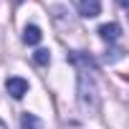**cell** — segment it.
<instances>
[{
    "label": "cell",
    "mask_w": 129,
    "mask_h": 129,
    "mask_svg": "<svg viewBox=\"0 0 129 129\" xmlns=\"http://www.w3.org/2000/svg\"><path fill=\"white\" fill-rule=\"evenodd\" d=\"M0 129H8V126H5V121H3V119H0Z\"/></svg>",
    "instance_id": "cell-10"
},
{
    "label": "cell",
    "mask_w": 129,
    "mask_h": 129,
    "mask_svg": "<svg viewBox=\"0 0 129 129\" xmlns=\"http://www.w3.org/2000/svg\"><path fill=\"white\" fill-rule=\"evenodd\" d=\"M41 38H43V33H41L38 25H25V30H23V43H28V46H38Z\"/></svg>",
    "instance_id": "cell-5"
},
{
    "label": "cell",
    "mask_w": 129,
    "mask_h": 129,
    "mask_svg": "<svg viewBox=\"0 0 129 129\" xmlns=\"http://www.w3.org/2000/svg\"><path fill=\"white\" fill-rule=\"evenodd\" d=\"M20 129H43V121H41L36 114L23 111V114H20Z\"/></svg>",
    "instance_id": "cell-6"
},
{
    "label": "cell",
    "mask_w": 129,
    "mask_h": 129,
    "mask_svg": "<svg viewBox=\"0 0 129 129\" xmlns=\"http://www.w3.org/2000/svg\"><path fill=\"white\" fill-rule=\"evenodd\" d=\"M79 109L86 116H94L99 111V89L86 69H79Z\"/></svg>",
    "instance_id": "cell-1"
},
{
    "label": "cell",
    "mask_w": 129,
    "mask_h": 129,
    "mask_svg": "<svg viewBox=\"0 0 129 129\" xmlns=\"http://www.w3.org/2000/svg\"><path fill=\"white\" fill-rule=\"evenodd\" d=\"M119 5H121V8H126V5H129V3H126V0H119Z\"/></svg>",
    "instance_id": "cell-9"
},
{
    "label": "cell",
    "mask_w": 129,
    "mask_h": 129,
    "mask_svg": "<svg viewBox=\"0 0 129 129\" xmlns=\"http://www.w3.org/2000/svg\"><path fill=\"white\" fill-rule=\"evenodd\" d=\"M5 91H8L13 99H23V96L28 94V81L20 79V76H10V79L5 81Z\"/></svg>",
    "instance_id": "cell-2"
},
{
    "label": "cell",
    "mask_w": 129,
    "mask_h": 129,
    "mask_svg": "<svg viewBox=\"0 0 129 129\" xmlns=\"http://www.w3.org/2000/svg\"><path fill=\"white\" fill-rule=\"evenodd\" d=\"M33 61L38 63V66H48V63H51V53H48L46 48H38V51L33 53Z\"/></svg>",
    "instance_id": "cell-7"
},
{
    "label": "cell",
    "mask_w": 129,
    "mask_h": 129,
    "mask_svg": "<svg viewBox=\"0 0 129 129\" xmlns=\"http://www.w3.org/2000/svg\"><path fill=\"white\" fill-rule=\"evenodd\" d=\"M99 36H101L104 41L114 43V41H119V36H121V25H119V23H104V25H99Z\"/></svg>",
    "instance_id": "cell-4"
},
{
    "label": "cell",
    "mask_w": 129,
    "mask_h": 129,
    "mask_svg": "<svg viewBox=\"0 0 129 129\" xmlns=\"http://www.w3.org/2000/svg\"><path fill=\"white\" fill-rule=\"evenodd\" d=\"M121 56H124V51H121V48H111V51H106V56H104V58H106L109 63H114V61H119Z\"/></svg>",
    "instance_id": "cell-8"
},
{
    "label": "cell",
    "mask_w": 129,
    "mask_h": 129,
    "mask_svg": "<svg viewBox=\"0 0 129 129\" xmlns=\"http://www.w3.org/2000/svg\"><path fill=\"white\" fill-rule=\"evenodd\" d=\"M79 13L84 18H96L101 13V0H79Z\"/></svg>",
    "instance_id": "cell-3"
}]
</instances>
